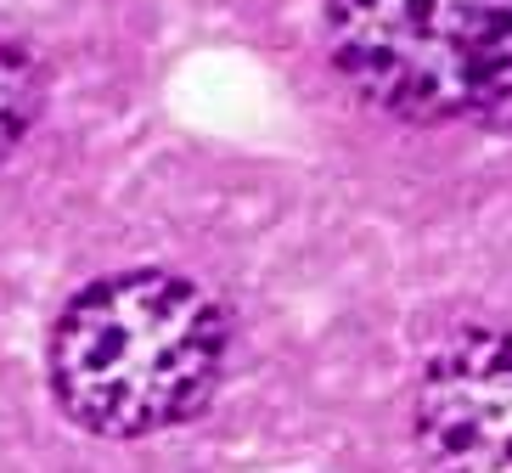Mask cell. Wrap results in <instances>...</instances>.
<instances>
[{
	"mask_svg": "<svg viewBox=\"0 0 512 473\" xmlns=\"http://www.w3.org/2000/svg\"><path fill=\"white\" fill-rule=\"evenodd\" d=\"M226 367V316L175 271H124L85 288L46 344L51 395L102 440H141L197 417Z\"/></svg>",
	"mask_w": 512,
	"mask_h": 473,
	"instance_id": "obj_1",
	"label": "cell"
},
{
	"mask_svg": "<svg viewBox=\"0 0 512 473\" xmlns=\"http://www.w3.org/2000/svg\"><path fill=\"white\" fill-rule=\"evenodd\" d=\"M321 40L377 113L512 136V0H327Z\"/></svg>",
	"mask_w": 512,
	"mask_h": 473,
	"instance_id": "obj_2",
	"label": "cell"
},
{
	"mask_svg": "<svg viewBox=\"0 0 512 473\" xmlns=\"http://www.w3.org/2000/svg\"><path fill=\"white\" fill-rule=\"evenodd\" d=\"M411 434L428 473H512V327H462L428 355Z\"/></svg>",
	"mask_w": 512,
	"mask_h": 473,
	"instance_id": "obj_3",
	"label": "cell"
},
{
	"mask_svg": "<svg viewBox=\"0 0 512 473\" xmlns=\"http://www.w3.org/2000/svg\"><path fill=\"white\" fill-rule=\"evenodd\" d=\"M40 107H46V85H40L34 57L0 34V164L23 147V136L40 119Z\"/></svg>",
	"mask_w": 512,
	"mask_h": 473,
	"instance_id": "obj_4",
	"label": "cell"
}]
</instances>
